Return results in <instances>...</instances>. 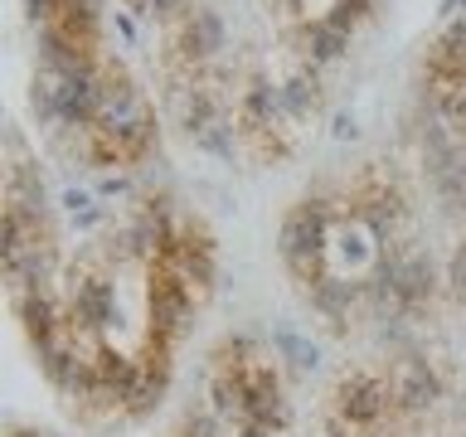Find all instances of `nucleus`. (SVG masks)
Instances as JSON below:
<instances>
[{
  "instance_id": "f257e3e1",
  "label": "nucleus",
  "mask_w": 466,
  "mask_h": 437,
  "mask_svg": "<svg viewBox=\"0 0 466 437\" xmlns=\"http://www.w3.org/2000/svg\"><path fill=\"white\" fill-rule=\"evenodd\" d=\"M320 102H326V87H320V78H316V68H297L291 78L282 83V107H287V117H316L320 112Z\"/></svg>"
},
{
  "instance_id": "f03ea898",
  "label": "nucleus",
  "mask_w": 466,
  "mask_h": 437,
  "mask_svg": "<svg viewBox=\"0 0 466 437\" xmlns=\"http://www.w3.org/2000/svg\"><path fill=\"white\" fill-rule=\"evenodd\" d=\"M189 141H195L199 151H209V156H218V160H228L233 151H238V127H233V122H228V112H224V117H214V122L204 127L199 137H189Z\"/></svg>"
},
{
  "instance_id": "7ed1b4c3",
  "label": "nucleus",
  "mask_w": 466,
  "mask_h": 437,
  "mask_svg": "<svg viewBox=\"0 0 466 437\" xmlns=\"http://www.w3.org/2000/svg\"><path fill=\"white\" fill-rule=\"evenodd\" d=\"M199 5H195V0H151V5H146V15H151V20H160V25H180L185 20V15H195Z\"/></svg>"
}]
</instances>
